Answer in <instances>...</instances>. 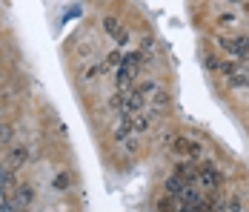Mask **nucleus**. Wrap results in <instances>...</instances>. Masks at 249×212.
Returning <instances> with one entry per match:
<instances>
[{"instance_id": "f257e3e1", "label": "nucleus", "mask_w": 249, "mask_h": 212, "mask_svg": "<svg viewBox=\"0 0 249 212\" xmlns=\"http://www.w3.org/2000/svg\"><path fill=\"white\" fill-rule=\"evenodd\" d=\"M169 146H172V152L178 158H189V161H200V158H203V146H200L198 141H192V138L175 135Z\"/></svg>"}, {"instance_id": "f03ea898", "label": "nucleus", "mask_w": 249, "mask_h": 212, "mask_svg": "<svg viewBox=\"0 0 249 212\" xmlns=\"http://www.w3.org/2000/svg\"><path fill=\"white\" fill-rule=\"evenodd\" d=\"M221 49L232 58H249V38H221Z\"/></svg>"}, {"instance_id": "7ed1b4c3", "label": "nucleus", "mask_w": 249, "mask_h": 212, "mask_svg": "<svg viewBox=\"0 0 249 212\" xmlns=\"http://www.w3.org/2000/svg\"><path fill=\"white\" fill-rule=\"evenodd\" d=\"M195 184H198V187H206V189H218L221 187V172H218L215 166L203 164V166H198V178H195Z\"/></svg>"}, {"instance_id": "20e7f679", "label": "nucleus", "mask_w": 249, "mask_h": 212, "mask_svg": "<svg viewBox=\"0 0 249 212\" xmlns=\"http://www.w3.org/2000/svg\"><path fill=\"white\" fill-rule=\"evenodd\" d=\"M129 138H135V123H132V115H121L118 126H115V141L126 143Z\"/></svg>"}, {"instance_id": "39448f33", "label": "nucleus", "mask_w": 249, "mask_h": 212, "mask_svg": "<svg viewBox=\"0 0 249 212\" xmlns=\"http://www.w3.org/2000/svg\"><path fill=\"white\" fill-rule=\"evenodd\" d=\"M178 178H183V181H189V184H195V178H198V166L192 164L189 158H180L178 164H175V169H172Z\"/></svg>"}, {"instance_id": "423d86ee", "label": "nucleus", "mask_w": 249, "mask_h": 212, "mask_svg": "<svg viewBox=\"0 0 249 212\" xmlns=\"http://www.w3.org/2000/svg\"><path fill=\"white\" fill-rule=\"evenodd\" d=\"M178 198H180V201H183L186 207H195V204H198V201L203 198V195H200L198 184H186V187L180 189V195H178Z\"/></svg>"}, {"instance_id": "0eeeda50", "label": "nucleus", "mask_w": 249, "mask_h": 212, "mask_svg": "<svg viewBox=\"0 0 249 212\" xmlns=\"http://www.w3.org/2000/svg\"><path fill=\"white\" fill-rule=\"evenodd\" d=\"M103 29H106L118 43H126V38H129L124 29H121V20H118V18H106V20H103Z\"/></svg>"}, {"instance_id": "6e6552de", "label": "nucleus", "mask_w": 249, "mask_h": 212, "mask_svg": "<svg viewBox=\"0 0 249 212\" xmlns=\"http://www.w3.org/2000/svg\"><path fill=\"white\" fill-rule=\"evenodd\" d=\"M15 201H18L20 207H29V204L35 201V189L29 187V184H20V187H18V192H15Z\"/></svg>"}, {"instance_id": "1a4fd4ad", "label": "nucleus", "mask_w": 249, "mask_h": 212, "mask_svg": "<svg viewBox=\"0 0 249 212\" xmlns=\"http://www.w3.org/2000/svg\"><path fill=\"white\" fill-rule=\"evenodd\" d=\"M186 184H189V181H183V178H178V175H169V178H166V184H163V187H166V195H180V189L186 187Z\"/></svg>"}, {"instance_id": "9d476101", "label": "nucleus", "mask_w": 249, "mask_h": 212, "mask_svg": "<svg viewBox=\"0 0 249 212\" xmlns=\"http://www.w3.org/2000/svg\"><path fill=\"white\" fill-rule=\"evenodd\" d=\"M26 158H29V152H26L23 146H20V149H12V152H9V166H12V169H15V166H23Z\"/></svg>"}, {"instance_id": "9b49d317", "label": "nucleus", "mask_w": 249, "mask_h": 212, "mask_svg": "<svg viewBox=\"0 0 249 212\" xmlns=\"http://www.w3.org/2000/svg\"><path fill=\"white\" fill-rule=\"evenodd\" d=\"M121 60H124V55L121 52H112L106 60H103V66H100V72H112L115 66H121Z\"/></svg>"}, {"instance_id": "f8f14e48", "label": "nucleus", "mask_w": 249, "mask_h": 212, "mask_svg": "<svg viewBox=\"0 0 249 212\" xmlns=\"http://www.w3.org/2000/svg\"><path fill=\"white\" fill-rule=\"evenodd\" d=\"M54 189H72V175H66V172H60V175H54Z\"/></svg>"}, {"instance_id": "ddd939ff", "label": "nucleus", "mask_w": 249, "mask_h": 212, "mask_svg": "<svg viewBox=\"0 0 249 212\" xmlns=\"http://www.w3.org/2000/svg\"><path fill=\"white\" fill-rule=\"evenodd\" d=\"M12 135H15V129H12L9 123H3V126H0V143H9L12 141Z\"/></svg>"}, {"instance_id": "4468645a", "label": "nucleus", "mask_w": 249, "mask_h": 212, "mask_svg": "<svg viewBox=\"0 0 249 212\" xmlns=\"http://www.w3.org/2000/svg\"><path fill=\"white\" fill-rule=\"evenodd\" d=\"M98 75H100V66H89V69L83 72V80H95Z\"/></svg>"}, {"instance_id": "2eb2a0df", "label": "nucleus", "mask_w": 249, "mask_h": 212, "mask_svg": "<svg viewBox=\"0 0 249 212\" xmlns=\"http://www.w3.org/2000/svg\"><path fill=\"white\" fill-rule=\"evenodd\" d=\"M229 3H241V0H229Z\"/></svg>"}]
</instances>
